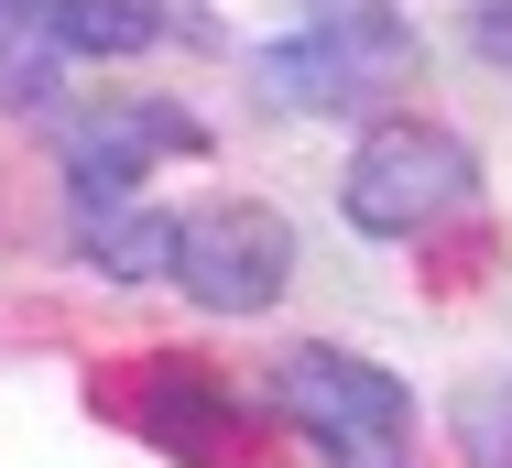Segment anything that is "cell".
<instances>
[{
    "instance_id": "cell-1",
    "label": "cell",
    "mask_w": 512,
    "mask_h": 468,
    "mask_svg": "<svg viewBox=\"0 0 512 468\" xmlns=\"http://www.w3.org/2000/svg\"><path fill=\"white\" fill-rule=\"evenodd\" d=\"M273 403L327 468H414V392L360 349H284Z\"/></svg>"
},
{
    "instance_id": "cell-2",
    "label": "cell",
    "mask_w": 512,
    "mask_h": 468,
    "mask_svg": "<svg viewBox=\"0 0 512 468\" xmlns=\"http://www.w3.org/2000/svg\"><path fill=\"white\" fill-rule=\"evenodd\" d=\"M338 207H349L360 240H425V229H447V218L480 207V153L458 131H436V120H382L360 142Z\"/></svg>"
},
{
    "instance_id": "cell-3",
    "label": "cell",
    "mask_w": 512,
    "mask_h": 468,
    "mask_svg": "<svg viewBox=\"0 0 512 468\" xmlns=\"http://www.w3.org/2000/svg\"><path fill=\"white\" fill-rule=\"evenodd\" d=\"M414 77V33L393 11H327L306 33H284L273 55H262V88L284 98V109H338V120H371L382 98Z\"/></svg>"
},
{
    "instance_id": "cell-4",
    "label": "cell",
    "mask_w": 512,
    "mask_h": 468,
    "mask_svg": "<svg viewBox=\"0 0 512 468\" xmlns=\"http://www.w3.org/2000/svg\"><path fill=\"white\" fill-rule=\"evenodd\" d=\"M175 283L197 294L207 316H262L295 283V229L262 196H218L197 218H175Z\"/></svg>"
},
{
    "instance_id": "cell-5",
    "label": "cell",
    "mask_w": 512,
    "mask_h": 468,
    "mask_svg": "<svg viewBox=\"0 0 512 468\" xmlns=\"http://www.w3.org/2000/svg\"><path fill=\"white\" fill-rule=\"evenodd\" d=\"M186 153H207V120L186 98H109V109L66 120V175L77 186H142L153 164H186Z\"/></svg>"
},
{
    "instance_id": "cell-6",
    "label": "cell",
    "mask_w": 512,
    "mask_h": 468,
    "mask_svg": "<svg viewBox=\"0 0 512 468\" xmlns=\"http://www.w3.org/2000/svg\"><path fill=\"white\" fill-rule=\"evenodd\" d=\"M131 425L164 447V458L186 468H240V403H229V381L197 371V360H153V371H131Z\"/></svg>"
},
{
    "instance_id": "cell-7",
    "label": "cell",
    "mask_w": 512,
    "mask_h": 468,
    "mask_svg": "<svg viewBox=\"0 0 512 468\" xmlns=\"http://www.w3.org/2000/svg\"><path fill=\"white\" fill-rule=\"evenodd\" d=\"M77 251L109 283H164L175 273V218L142 186H77Z\"/></svg>"
},
{
    "instance_id": "cell-8",
    "label": "cell",
    "mask_w": 512,
    "mask_h": 468,
    "mask_svg": "<svg viewBox=\"0 0 512 468\" xmlns=\"http://www.w3.org/2000/svg\"><path fill=\"white\" fill-rule=\"evenodd\" d=\"M11 22H33L55 55H142L153 33H164V11L153 0H0Z\"/></svg>"
},
{
    "instance_id": "cell-9",
    "label": "cell",
    "mask_w": 512,
    "mask_h": 468,
    "mask_svg": "<svg viewBox=\"0 0 512 468\" xmlns=\"http://www.w3.org/2000/svg\"><path fill=\"white\" fill-rule=\"evenodd\" d=\"M55 98H66V55H55L33 22L0 11V109H11V120H44Z\"/></svg>"
},
{
    "instance_id": "cell-10",
    "label": "cell",
    "mask_w": 512,
    "mask_h": 468,
    "mask_svg": "<svg viewBox=\"0 0 512 468\" xmlns=\"http://www.w3.org/2000/svg\"><path fill=\"white\" fill-rule=\"evenodd\" d=\"M447 425H458V458H469V468H512V371L469 381Z\"/></svg>"
},
{
    "instance_id": "cell-11",
    "label": "cell",
    "mask_w": 512,
    "mask_h": 468,
    "mask_svg": "<svg viewBox=\"0 0 512 468\" xmlns=\"http://www.w3.org/2000/svg\"><path fill=\"white\" fill-rule=\"evenodd\" d=\"M469 44L480 66H512V0H469Z\"/></svg>"
}]
</instances>
